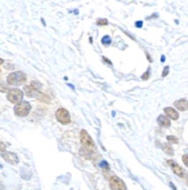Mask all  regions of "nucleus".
<instances>
[{"label": "nucleus", "instance_id": "obj_4", "mask_svg": "<svg viewBox=\"0 0 188 190\" xmlns=\"http://www.w3.org/2000/svg\"><path fill=\"white\" fill-rule=\"evenodd\" d=\"M41 84L39 81H32L29 86L24 87V93L28 97H38L40 95Z\"/></svg>", "mask_w": 188, "mask_h": 190}, {"label": "nucleus", "instance_id": "obj_21", "mask_svg": "<svg viewBox=\"0 0 188 190\" xmlns=\"http://www.w3.org/2000/svg\"><path fill=\"white\" fill-rule=\"evenodd\" d=\"M186 180H187V184H188V175H187V178H186Z\"/></svg>", "mask_w": 188, "mask_h": 190}, {"label": "nucleus", "instance_id": "obj_17", "mask_svg": "<svg viewBox=\"0 0 188 190\" xmlns=\"http://www.w3.org/2000/svg\"><path fill=\"white\" fill-rule=\"evenodd\" d=\"M6 148H7V147H6V145L2 144V142H0V150H1V151H5Z\"/></svg>", "mask_w": 188, "mask_h": 190}, {"label": "nucleus", "instance_id": "obj_20", "mask_svg": "<svg viewBox=\"0 0 188 190\" xmlns=\"http://www.w3.org/2000/svg\"><path fill=\"white\" fill-rule=\"evenodd\" d=\"M3 63H5V61H3V59H2V58H0V65H2Z\"/></svg>", "mask_w": 188, "mask_h": 190}, {"label": "nucleus", "instance_id": "obj_5", "mask_svg": "<svg viewBox=\"0 0 188 190\" xmlns=\"http://www.w3.org/2000/svg\"><path fill=\"white\" fill-rule=\"evenodd\" d=\"M55 118L60 123H62V125H67V123H70V121H71L70 114H69V111L64 108H59L56 110Z\"/></svg>", "mask_w": 188, "mask_h": 190}, {"label": "nucleus", "instance_id": "obj_2", "mask_svg": "<svg viewBox=\"0 0 188 190\" xmlns=\"http://www.w3.org/2000/svg\"><path fill=\"white\" fill-rule=\"evenodd\" d=\"M80 141L81 145L83 146L84 149H88L90 151H93L94 148H95V145H94L93 140L90 137V135L86 132V130H81L80 132Z\"/></svg>", "mask_w": 188, "mask_h": 190}, {"label": "nucleus", "instance_id": "obj_12", "mask_svg": "<svg viewBox=\"0 0 188 190\" xmlns=\"http://www.w3.org/2000/svg\"><path fill=\"white\" fill-rule=\"evenodd\" d=\"M158 123L163 127H169L170 126V121H169V118H167L166 116H159L158 117Z\"/></svg>", "mask_w": 188, "mask_h": 190}, {"label": "nucleus", "instance_id": "obj_15", "mask_svg": "<svg viewBox=\"0 0 188 190\" xmlns=\"http://www.w3.org/2000/svg\"><path fill=\"white\" fill-rule=\"evenodd\" d=\"M167 139H168V141L174 142V144H177V142H178V140H177L176 138H175L174 136H168V137H167Z\"/></svg>", "mask_w": 188, "mask_h": 190}, {"label": "nucleus", "instance_id": "obj_6", "mask_svg": "<svg viewBox=\"0 0 188 190\" xmlns=\"http://www.w3.org/2000/svg\"><path fill=\"white\" fill-rule=\"evenodd\" d=\"M22 98H23V91H21L20 89H11L9 90L8 95H7V99L10 102L16 103V105H18L19 102H21Z\"/></svg>", "mask_w": 188, "mask_h": 190}, {"label": "nucleus", "instance_id": "obj_9", "mask_svg": "<svg viewBox=\"0 0 188 190\" xmlns=\"http://www.w3.org/2000/svg\"><path fill=\"white\" fill-rule=\"evenodd\" d=\"M167 163H168L169 166L172 167V169H173V171H174L175 175H177V176L180 177V178H184V177H185V171H184V169L182 168L180 166H178V165L175 162V161L167 160Z\"/></svg>", "mask_w": 188, "mask_h": 190}, {"label": "nucleus", "instance_id": "obj_14", "mask_svg": "<svg viewBox=\"0 0 188 190\" xmlns=\"http://www.w3.org/2000/svg\"><path fill=\"white\" fill-rule=\"evenodd\" d=\"M108 21L106 19H99L97 20V24H101V26H105V24H108Z\"/></svg>", "mask_w": 188, "mask_h": 190}, {"label": "nucleus", "instance_id": "obj_3", "mask_svg": "<svg viewBox=\"0 0 188 190\" xmlns=\"http://www.w3.org/2000/svg\"><path fill=\"white\" fill-rule=\"evenodd\" d=\"M14 114L19 117H26L28 116L31 110V105H30L28 101H21V102H19L18 105L14 106Z\"/></svg>", "mask_w": 188, "mask_h": 190}, {"label": "nucleus", "instance_id": "obj_11", "mask_svg": "<svg viewBox=\"0 0 188 190\" xmlns=\"http://www.w3.org/2000/svg\"><path fill=\"white\" fill-rule=\"evenodd\" d=\"M164 111H165V114H166V117L169 118V119L178 120V118H179L178 111H176L174 108H169V107H167V108L164 109Z\"/></svg>", "mask_w": 188, "mask_h": 190}, {"label": "nucleus", "instance_id": "obj_8", "mask_svg": "<svg viewBox=\"0 0 188 190\" xmlns=\"http://www.w3.org/2000/svg\"><path fill=\"white\" fill-rule=\"evenodd\" d=\"M1 157L5 159L7 162L11 163V165H16V163L19 162V158L16 153L10 151H2L1 152Z\"/></svg>", "mask_w": 188, "mask_h": 190}, {"label": "nucleus", "instance_id": "obj_1", "mask_svg": "<svg viewBox=\"0 0 188 190\" xmlns=\"http://www.w3.org/2000/svg\"><path fill=\"white\" fill-rule=\"evenodd\" d=\"M27 80V76L26 73L22 71H16V72L10 73L7 78V82L10 86H21Z\"/></svg>", "mask_w": 188, "mask_h": 190}, {"label": "nucleus", "instance_id": "obj_10", "mask_svg": "<svg viewBox=\"0 0 188 190\" xmlns=\"http://www.w3.org/2000/svg\"><path fill=\"white\" fill-rule=\"evenodd\" d=\"M175 108L179 110V111H185L188 109V100L186 99H179V100H176L174 102Z\"/></svg>", "mask_w": 188, "mask_h": 190}, {"label": "nucleus", "instance_id": "obj_16", "mask_svg": "<svg viewBox=\"0 0 188 190\" xmlns=\"http://www.w3.org/2000/svg\"><path fill=\"white\" fill-rule=\"evenodd\" d=\"M183 162L188 167V155H184L183 156Z\"/></svg>", "mask_w": 188, "mask_h": 190}, {"label": "nucleus", "instance_id": "obj_7", "mask_svg": "<svg viewBox=\"0 0 188 190\" xmlns=\"http://www.w3.org/2000/svg\"><path fill=\"white\" fill-rule=\"evenodd\" d=\"M110 187H111V190H126V186H125L124 181L121 178H118L117 176L111 177Z\"/></svg>", "mask_w": 188, "mask_h": 190}, {"label": "nucleus", "instance_id": "obj_19", "mask_svg": "<svg viewBox=\"0 0 188 190\" xmlns=\"http://www.w3.org/2000/svg\"><path fill=\"white\" fill-rule=\"evenodd\" d=\"M167 72H168V67H166V68H165V70L164 71H163V76H166V75H167Z\"/></svg>", "mask_w": 188, "mask_h": 190}, {"label": "nucleus", "instance_id": "obj_18", "mask_svg": "<svg viewBox=\"0 0 188 190\" xmlns=\"http://www.w3.org/2000/svg\"><path fill=\"white\" fill-rule=\"evenodd\" d=\"M148 75H149V71H146V72L144 73V75H143V76H144V77H142V78L144 79V80H146V79L148 78Z\"/></svg>", "mask_w": 188, "mask_h": 190}, {"label": "nucleus", "instance_id": "obj_13", "mask_svg": "<svg viewBox=\"0 0 188 190\" xmlns=\"http://www.w3.org/2000/svg\"><path fill=\"white\" fill-rule=\"evenodd\" d=\"M163 149H164V151L166 152L167 155H169V156L174 155V149H173V147L170 146L169 144H164V145H163Z\"/></svg>", "mask_w": 188, "mask_h": 190}]
</instances>
